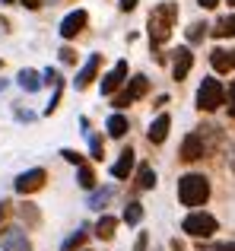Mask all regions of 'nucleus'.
<instances>
[{"instance_id":"31","label":"nucleus","mask_w":235,"mask_h":251,"mask_svg":"<svg viewBox=\"0 0 235 251\" xmlns=\"http://www.w3.org/2000/svg\"><path fill=\"white\" fill-rule=\"evenodd\" d=\"M146 245H149L146 232H140V239H137V245H134V251H146Z\"/></svg>"},{"instance_id":"27","label":"nucleus","mask_w":235,"mask_h":251,"mask_svg":"<svg viewBox=\"0 0 235 251\" xmlns=\"http://www.w3.org/2000/svg\"><path fill=\"white\" fill-rule=\"evenodd\" d=\"M61 156L70 162V166H83V156H80V153H73V150H61Z\"/></svg>"},{"instance_id":"2","label":"nucleus","mask_w":235,"mask_h":251,"mask_svg":"<svg viewBox=\"0 0 235 251\" xmlns=\"http://www.w3.org/2000/svg\"><path fill=\"white\" fill-rule=\"evenodd\" d=\"M210 197V181L204 175H185L178 178V201L185 207H200Z\"/></svg>"},{"instance_id":"3","label":"nucleus","mask_w":235,"mask_h":251,"mask_svg":"<svg viewBox=\"0 0 235 251\" xmlns=\"http://www.w3.org/2000/svg\"><path fill=\"white\" fill-rule=\"evenodd\" d=\"M219 105H226V86L219 80H204L197 89V108L200 111H216Z\"/></svg>"},{"instance_id":"12","label":"nucleus","mask_w":235,"mask_h":251,"mask_svg":"<svg viewBox=\"0 0 235 251\" xmlns=\"http://www.w3.org/2000/svg\"><path fill=\"white\" fill-rule=\"evenodd\" d=\"M210 64L216 74H229V70H235V48H216L210 54Z\"/></svg>"},{"instance_id":"9","label":"nucleus","mask_w":235,"mask_h":251,"mask_svg":"<svg viewBox=\"0 0 235 251\" xmlns=\"http://www.w3.org/2000/svg\"><path fill=\"white\" fill-rule=\"evenodd\" d=\"M86 10H73V13H67L64 16V23H61V35L64 38H76L83 29H86Z\"/></svg>"},{"instance_id":"32","label":"nucleus","mask_w":235,"mask_h":251,"mask_svg":"<svg viewBox=\"0 0 235 251\" xmlns=\"http://www.w3.org/2000/svg\"><path fill=\"white\" fill-rule=\"evenodd\" d=\"M118 6H121L124 13H130V10H134V6H137V0H121V3H118Z\"/></svg>"},{"instance_id":"25","label":"nucleus","mask_w":235,"mask_h":251,"mask_svg":"<svg viewBox=\"0 0 235 251\" xmlns=\"http://www.w3.org/2000/svg\"><path fill=\"white\" fill-rule=\"evenodd\" d=\"M204 35H207V25L204 23H194L191 29H188V42H200Z\"/></svg>"},{"instance_id":"17","label":"nucleus","mask_w":235,"mask_h":251,"mask_svg":"<svg viewBox=\"0 0 235 251\" xmlns=\"http://www.w3.org/2000/svg\"><path fill=\"white\" fill-rule=\"evenodd\" d=\"M105 130H108V137H118V140H121V137L130 130V124H127V118H124V115H112L105 121Z\"/></svg>"},{"instance_id":"30","label":"nucleus","mask_w":235,"mask_h":251,"mask_svg":"<svg viewBox=\"0 0 235 251\" xmlns=\"http://www.w3.org/2000/svg\"><path fill=\"white\" fill-rule=\"evenodd\" d=\"M61 61H64V64H73V61H76L73 48H61Z\"/></svg>"},{"instance_id":"14","label":"nucleus","mask_w":235,"mask_h":251,"mask_svg":"<svg viewBox=\"0 0 235 251\" xmlns=\"http://www.w3.org/2000/svg\"><path fill=\"white\" fill-rule=\"evenodd\" d=\"M3 245H6V251H32L29 239L23 235V229H6L3 232Z\"/></svg>"},{"instance_id":"20","label":"nucleus","mask_w":235,"mask_h":251,"mask_svg":"<svg viewBox=\"0 0 235 251\" xmlns=\"http://www.w3.org/2000/svg\"><path fill=\"white\" fill-rule=\"evenodd\" d=\"M156 184V172H153V166H146V162H143L140 169H137V188L140 191H149Z\"/></svg>"},{"instance_id":"23","label":"nucleus","mask_w":235,"mask_h":251,"mask_svg":"<svg viewBox=\"0 0 235 251\" xmlns=\"http://www.w3.org/2000/svg\"><path fill=\"white\" fill-rule=\"evenodd\" d=\"M140 220H143V207L140 203H127V207H124V223H127V226H137Z\"/></svg>"},{"instance_id":"28","label":"nucleus","mask_w":235,"mask_h":251,"mask_svg":"<svg viewBox=\"0 0 235 251\" xmlns=\"http://www.w3.org/2000/svg\"><path fill=\"white\" fill-rule=\"evenodd\" d=\"M226 105H229V115L235 118V83L229 86V89H226Z\"/></svg>"},{"instance_id":"18","label":"nucleus","mask_w":235,"mask_h":251,"mask_svg":"<svg viewBox=\"0 0 235 251\" xmlns=\"http://www.w3.org/2000/svg\"><path fill=\"white\" fill-rule=\"evenodd\" d=\"M210 32H213L216 38H232V35H235V13H232V16L216 19V25H213Z\"/></svg>"},{"instance_id":"10","label":"nucleus","mask_w":235,"mask_h":251,"mask_svg":"<svg viewBox=\"0 0 235 251\" xmlns=\"http://www.w3.org/2000/svg\"><path fill=\"white\" fill-rule=\"evenodd\" d=\"M99 67H102V54H89V61H86V64L80 67V74H76L73 86H76V89H86V86L95 80V74H99Z\"/></svg>"},{"instance_id":"33","label":"nucleus","mask_w":235,"mask_h":251,"mask_svg":"<svg viewBox=\"0 0 235 251\" xmlns=\"http://www.w3.org/2000/svg\"><path fill=\"white\" fill-rule=\"evenodd\" d=\"M23 6H25V10H38V6H42V0H23Z\"/></svg>"},{"instance_id":"37","label":"nucleus","mask_w":235,"mask_h":251,"mask_svg":"<svg viewBox=\"0 0 235 251\" xmlns=\"http://www.w3.org/2000/svg\"><path fill=\"white\" fill-rule=\"evenodd\" d=\"M226 3H229V6H235V0H226Z\"/></svg>"},{"instance_id":"21","label":"nucleus","mask_w":235,"mask_h":251,"mask_svg":"<svg viewBox=\"0 0 235 251\" xmlns=\"http://www.w3.org/2000/svg\"><path fill=\"white\" fill-rule=\"evenodd\" d=\"M76 181H80V188H86V191H93L95 188V172L83 162V166H76Z\"/></svg>"},{"instance_id":"15","label":"nucleus","mask_w":235,"mask_h":251,"mask_svg":"<svg viewBox=\"0 0 235 251\" xmlns=\"http://www.w3.org/2000/svg\"><path fill=\"white\" fill-rule=\"evenodd\" d=\"M130 172H134V150H121V156H118V162L112 166V175L115 178H127Z\"/></svg>"},{"instance_id":"7","label":"nucleus","mask_w":235,"mask_h":251,"mask_svg":"<svg viewBox=\"0 0 235 251\" xmlns=\"http://www.w3.org/2000/svg\"><path fill=\"white\" fill-rule=\"evenodd\" d=\"M127 80V61H118L105 76H102V96H115V89Z\"/></svg>"},{"instance_id":"5","label":"nucleus","mask_w":235,"mask_h":251,"mask_svg":"<svg viewBox=\"0 0 235 251\" xmlns=\"http://www.w3.org/2000/svg\"><path fill=\"white\" fill-rule=\"evenodd\" d=\"M146 89H149V80H146V76H134V80L127 83V89H124L121 96H115V108H124V105L143 99V96H146Z\"/></svg>"},{"instance_id":"1","label":"nucleus","mask_w":235,"mask_h":251,"mask_svg":"<svg viewBox=\"0 0 235 251\" xmlns=\"http://www.w3.org/2000/svg\"><path fill=\"white\" fill-rule=\"evenodd\" d=\"M175 23H178V3H159L153 6V13H149V42L153 45H165L168 38H172V29Z\"/></svg>"},{"instance_id":"35","label":"nucleus","mask_w":235,"mask_h":251,"mask_svg":"<svg viewBox=\"0 0 235 251\" xmlns=\"http://www.w3.org/2000/svg\"><path fill=\"white\" fill-rule=\"evenodd\" d=\"M197 3H200V6H204V10H213V6H216V3H219V0H197Z\"/></svg>"},{"instance_id":"22","label":"nucleus","mask_w":235,"mask_h":251,"mask_svg":"<svg viewBox=\"0 0 235 251\" xmlns=\"http://www.w3.org/2000/svg\"><path fill=\"white\" fill-rule=\"evenodd\" d=\"M112 194H115V188H102V191H93V197H89V207H105L108 201H112Z\"/></svg>"},{"instance_id":"26","label":"nucleus","mask_w":235,"mask_h":251,"mask_svg":"<svg viewBox=\"0 0 235 251\" xmlns=\"http://www.w3.org/2000/svg\"><path fill=\"white\" fill-rule=\"evenodd\" d=\"M89 150H93V159H95V162H102V156H105V147H102L99 137H89Z\"/></svg>"},{"instance_id":"29","label":"nucleus","mask_w":235,"mask_h":251,"mask_svg":"<svg viewBox=\"0 0 235 251\" xmlns=\"http://www.w3.org/2000/svg\"><path fill=\"white\" fill-rule=\"evenodd\" d=\"M23 220L38 223V213H35V207H32V203H25V207H23Z\"/></svg>"},{"instance_id":"36","label":"nucleus","mask_w":235,"mask_h":251,"mask_svg":"<svg viewBox=\"0 0 235 251\" xmlns=\"http://www.w3.org/2000/svg\"><path fill=\"white\" fill-rule=\"evenodd\" d=\"M6 207H10V203H6V201H0V220L6 216Z\"/></svg>"},{"instance_id":"8","label":"nucleus","mask_w":235,"mask_h":251,"mask_svg":"<svg viewBox=\"0 0 235 251\" xmlns=\"http://www.w3.org/2000/svg\"><path fill=\"white\" fill-rule=\"evenodd\" d=\"M204 153H207L204 137L200 134H188L185 143H181V159L185 162H197V159H204Z\"/></svg>"},{"instance_id":"13","label":"nucleus","mask_w":235,"mask_h":251,"mask_svg":"<svg viewBox=\"0 0 235 251\" xmlns=\"http://www.w3.org/2000/svg\"><path fill=\"white\" fill-rule=\"evenodd\" d=\"M168 127H172V118H168V115H159L153 124H149V130H146V140L159 147V143L168 137Z\"/></svg>"},{"instance_id":"4","label":"nucleus","mask_w":235,"mask_h":251,"mask_svg":"<svg viewBox=\"0 0 235 251\" xmlns=\"http://www.w3.org/2000/svg\"><path fill=\"white\" fill-rule=\"evenodd\" d=\"M181 229H185L188 235H194V239H210V235L216 232V220H213L210 213H191V216H185Z\"/></svg>"},{"instance_id":"34","label":"nucleus","mask_w":235,"mask_h":251,"mask_svg":"<svg viewBox=\"0 0 235 251\" xmlns=\"http://www.w3.org/2000/svg\"><path fill=\"white\" fill-rule=\"evenodd\" d=\"M213 251H235V242H223V245H216Z\"/></svg>"},{"instance_id":"6","label":"nucleus","mask_w":235,"mask_h":251,"mask_svg":"<svg viewBox=\"0 0 235 251\" xmlns=\"http://www.w3.org/2000/svg\"><path fill=\"white\" fill-rule=\"evenodd\" d=\"M45 181H48L45 169H29V172H23V175H19L16 181H13V188H16L19 194H32V191L45 188Z\"/></svg>"},{"instance_id":"24","label":"nucleus","mask_w":235,"mask_h":251,"mask_svg":"<svg viewBox=\"0 0 235 251\" xmlns=\"http://www.w3.org/2000/svg\"><path fill=\"white\" fill-rule=\"evenodd\" d=\"M83 242H86V232H83V229H76V232L70 235V239L64 242V245H61V251H76V248L83 245Z\"/></svg>"},{"instance_id":"16","label":"nucleus","mask_w":235,"mask_h":251,"mask_svg":"<svg viewBox=\"0 0 235 251\" xmlns=\"http://www.w3.org/2000/svg\"><path fill=\"white\" fill-rule=\"evenodd\" d=\"M16 80H19V86H23L25 92H38V89H42V74H35V70H29V67L19 70Z\"/></svg>"},{"instance_id":"11","label":"nucleus","mask_w":235,"mask_h":251,"mask_svg":"<svg viewBox=\"0 0 235 251\" xmlns=\"http://www.w3.org/2000/svg\"><path fill=\"white\" fill-rule=\"evenodd\" d=\"M191 67H194L191 48H178V51H175V61H172V76H175V80H185V76L191 74Z\"/></svg>"},{"instance_id":"19","label":"nucleus","mask_w":235,"mask_h":251,"mask_svg":"<svg viewBox=\"0 0 235 251\" xmlns=\"http://www.w3.org/2000/svg\"><path fill=\"white\" fill-rule=\"evenodd\" d=\"M115 226H118V220H115V216H102V220L95 223V235H99L102 242L115 239Z\"/></svg>"}]
</instances>
